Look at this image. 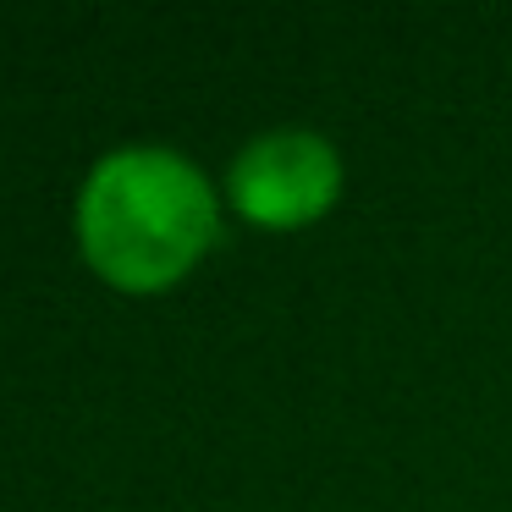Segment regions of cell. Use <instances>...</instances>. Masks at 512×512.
<instances>
[{
  "mask_svg": "<svg viewBox=\"0 0 512 512\" xmlns=\"http://www.w3.org/2000/svg\"><path fill=\"white\" fill-rule=\"evenodd\" d=\"M78 232L116 287H166L215 237L204 177L171 149H122L100 160L78 204Z\"/></svg>",
  "mask_w": 512,
  "mask_h": 512,
  "instance_id": "1",
  "label": "cell"
},
{
  "mask_svg": "<svg viewBox=\"0 0 512 512\" xmlns=\"http://www.w3.org/2000/svg\"><path fill=\"white\" fill-rule=\"evenodd\" d=\"M336 149L314 133H265L237 155L232 199L259 226H303L336 199Z\"/></svg>",
  "mask_w": 512,
  "mask_h": 512,
  "instance_id": "2",
  "label": "cell"
}]
</instances>
